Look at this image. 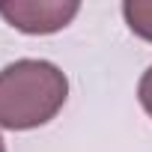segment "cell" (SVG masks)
I'll list each match as a JSON object with an SVG mask.
<instances>
[{
	"instance_id": "obj_1",
	"label": "cell",
	"mask_w": 152,
	"mask_h": 152,
	"mask_svg": "<svg viewBox=\"0 0 152 152\" xmlns=\"http://www.w3.org/2000/svg\"><path fill=\"white\" fill-rule=\"evenodd\" d=\"M69 99V78L51 60H15L0 69V128L30 131L51 122Z\"/></svg>"
},
{
	"instance_id": "obj_2",
	"label": "cell",
	"mask_w": 152,
	"mask_h": 152,
	"mask_svg": "<svg viewBox=\"0 0 152 152\" xmlns=\"http://www.w3.org/2000/svg\"><path fill=\"white\" fill-rule=\"evenodd\" d=\"M81 12L78 0H9L0 3V15L9 27L30 33V36H48L72 24V18Z\"/></svg>"
},
{
	"instance_id": "obj_3",
	"label": "cell",
	"mask_w": 152,
	"mask_h": 152,
	"mask_svg": "<svg viewBox=\"0 0 152 152\" xmlns=\"http://www.w3.org/2000/svg\"><path fill=\"white\" fill-rule=\"evenodd\" d=\"M122 18H125V24L134 36L152 42V0H125Z\"/></svg>"
},
{
	"instance_id": "obj_4",
	"label": "cell",
	"mask_w": 152,
	"mask_h": 152,
	"mask_svg": "<svg viewBox=\"0 0 152 152\" xmlns=\"http://www.w3.org/2000/svg\"><path fill=\"white\" fill-rule=\"evenodd\" d=\"M137 99H140V107L152 116V66L143 72V78L137 84Z\"/></svg>"
},
{
	"instance_id": "obj_5",
	"label": "cell",
	"mask_w": 152,
	"mask_h": 152,
	"mask_svg": "<svg viewBox=\"0 0 152 152\" xmlns=\"http://www.w3.org/2000/svg\"><path fill=\"white\" fill-rule=\"evenodd\" d=\"M0 152H6V143H3V137H0Z\"/></svg>"
}]
</instances>
